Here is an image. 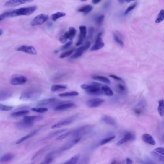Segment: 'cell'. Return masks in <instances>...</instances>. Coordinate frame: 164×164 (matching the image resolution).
<instances>
[{
  "label": "cell",
  "instance_id": "cell-55",
  "mask_svg": "<svg viewBox=\"0 0 164 164\" xmlns=\"http://www.w3.org/2000/svg\"><path fill=\"white\" fill-rule=\"evenodd\" d=\"M93 33H94V29L93 27H90L89 30V35L88 37L91 39L93 37Z\"/></svg>",
  "mask_w": 164,
  "mask_h": 164
},
{
  "label": "cell",
  "instance_id": "cell-16",
  "mask_svg": "<svg viewBox=\"0 0 164 164\" xmlns=\"http://www.w3.org/2000/svg\"><path fill=\"white\" fill-rule=\"evenodd\" d=\"M27 78L25 77L21 76L12 79L11 81V84L13 85H22V84H25V83L27 82Z\"/></svg>",
  "mask_w": 164,
  "mask_h": 164
},
{
  "label": "cell",
  "instance_id": "cell-35",
  "mask_svg": "<svg viewBox=\"0 0 164 164\" xmlns=\"http://www.w3.org/2000/svg\"><path fill=\"white\" fill-rule=\"evenodd\" d=\"M67 89V87L63 85H59V84H55L52 86L51 88V90L52 92H56L57 90H65Z\"/></svg>",
  "mask_w": 164,
  "mask_h": 164
},
{
  "label": "cell",
  "instance_id": "cell-41",
  "mask_svg": "<svg viewBox=\"0 0 164 164\" xmlns=\"http://www.w3.org/2000/svg\"><path fill=\"white\" fill-rule=\"evenodd\" d=\"M164 18V11L161 10L159 12V14L157 18L155 20L156 23H160L162 21H163Z\"/></svg>",
  "mask_w": 164,
  "mask_h": 164
},
{
  "label": "cell",
  "instance_id": "cell-47",
  "mask_svg": "<svg viewBox=\"0 0 164 164\" xmlns=\"http://www.w3.org/2000/svg\"><path fill=\"white\" fill-rule=\"evenodd\" d=\"M47 147H43V148H41V149L38 151L37 152H36V154L33 155V158H32V160H34L38 156H39V155H40L41 154H43V152H45V150L47 149Z\"/></svg>",
  "mask_w": 164,
  "mask_h": 164
},
{
  "label": "cell",
  "instance_id": "cell-18",
  "mask_svg": "<svg viewBox=\"0 0 164 164\" xmlns=\"http://www.w3.org/2000/svg\"><path fill=\"white\" fill-rule=\"evenodd\" d=\"M142 139L144 142L151 145H155L156 144L155 140L153 138V137L151 135L147 133H145L142 135Z\"/></svg>",
  "mask_w": 164,
  "mask_h": 164
},
{
  "label": "cell",
  "instance_id": "cell-53",
  "mask_svg": "<svg viewBox=\"0 0 164 164\" xmlns=\"http://www.w3.org/2000/svg\"><path fill=\"white\" fill-rule=\"evenodd\" d=\"M72 41H70L67 42V43H66L65 45H64L62 47L61 50H65L67 48H69V47L70 46V45L72 44Z\"/></svg>",
  "mask_w": 164,
  "mask_h": 164
},
{
  "label": "cell",
  "instance_id": "cell-29",
  "mask_svg": "<svg viewBox=\"0 0 164 164\" xmlns=\"http://www.w3.org/2000/svg\"><path fill=\"white\" fill-rule=\"evenodd\" d=\"M79 95L78 92L76 91H72V92H66L64 93H60L58 95L59 97H73V96H77Z\"/></svg>",
  "mask_w": 164,
  "mask_h": 164
},
{
  "label": "cell",
  "instance_id": "cell-31",
  "mask_svg": "<svg viewBox=\"0 0 164 164\" xmlns=\"http://www.w3.org/2000/svg\"><path fill=\"white\" fill-rule=\"evenodd\" d=\"M14 157V155L12 154H7L0 158V162H6L9 161Z\"/></svg>",
  "mask_w": 164,
  "mask_h": 164
},
{
  "label": "cell",
  "instance_id": "cell-61",
  "mask_svg": "<svg viewBox=\"0 0 164 164\" xmlns=\"http://www.w3.org/2000/svg\"><path fill=\"white\" fill-rule=\"evenodd\" d=\"M81 1H87V0H81Z\"/></svg>",
  "mask_w": 164,
  "mask_h": 164
},
{
  "label": "cell",
  "instance_id": "cell-26",
  "mask_svg": "<svg viewBox=\"0 0 164 164\" xmlns=\"http://www.w3.org/2000/svg\"><path fill=\"white\" fill-rule=\"evenodd\" d=\"M93 9V7L92 5H85L84 7H82L78 10V11L84 14L85 15L88 14L90 11H92Z\"/></svg>",
  "mask_w": 164,
  "mask_h": 164
},
{
  "label": "cell",
  "instance_id": "cell-50",
  "mask_svg": "<svg viewBox=\"0 0 164 164\" xmlns=\"http://www.w3.org/2000/svg\"><path fill=\"white\" fill-rule=\"evenodd\" d=\"M67 40L68 39H67V38L66 37L65 35H61L59 38V41L62 43H66L67 41Z\"/></svg>",
  "mask_w": 164,
  "mask_h": 164
},
{
  "label": "cell",
  "instance_id": "cell-27",
  "mask_svg": "<svg viewBox=\"0 0 164 164\" xmlns=\"http://www.w3.org/2000/svg\"><path fill=\"white\" fill-rule=\"evenodd\" d=\"M37 133V131H34L32 132L31 133H29V134H27V135L25 136L24 137H22L20 139H18V141H17L16 142V144H21L22 142H23L24 141H26L27 139H29L30 138L33 137L34 135H35Z\"/></svg>",
  "mask_w": 164,
  "mask_h": 164
},
{
  "label": "cell",
  "instance_id": "cell-14",
  "mask_svg": "<svg viewBox=\"0 0 164 164\" xmlns=\"http://www.w3.org/2000/svg\"><path fill=\"white\" fill-rule=\"evenodd\" d=\"M80 30V36L79 37V40L77 43L76 45L77 46L82 45L84 40L86 36L87 29L86 26H81L79 27Z\"/></svg>",
  "mask_w": 164,
  "mask_h": 164
},
{
  "label": "cell",
  "instance_id": "cell-37",
  "mask_svg": "<svg viewBox=\"0 0 164 164\" xmlns=\"http://www.w3.org/2000/svg\"><path fill=\"white\" fill-rule=\"evenodd\" d=\"M66 130H67L66 129H61V130H59V131H56L54 132L53 133H51L49 135H48V136L45 138V139H50L52 138L56 137V136L58 135H59L61 134V133H63L64 132L66 131Z\"/></svg>",
  "mask_w": 164,
  "mask_h": 164
},
{
  "label": "cell",
  "instance_id": "cell-58",
  "mask_svg": "<svg viewBox=\"0 0 164 164\" xmlns=\"http://www.w3.org/2000/svg\"><path fill=\"white\" fill-rule=\"evenodd\" d=\"M120 4H123L125 1L126 0H118Z\"/></svg>",
  "mask_w": 164,
  "mask_h": 164
},
{
  "label": "cell",
  "instance_id": "cell-52",
  "mask_svg": "<svg viewBox=\"0 0 164 164\" xmlns=\"http://www.w3.org/2000/svg\"><path fill=\"white\" fill-rule=\"evenodd\" d=\"M111 4V0H107V1L105 2V4H103V7L105 9H107L109 8L110 5Z\"/></svg>",
  "mask_w": 164,
  "mask_h": 164
},
{
  "label": "cell",
  "instance_id": "cell-24",
  "mask_svg": "<svg viewBox=\"0 0 164 164\" xmlns=\"http://www.w3.org/2000/svg\"><path fill=\"white\" fill-rule=\"evenodd\" d=\"M116 92L120 95H125L127 93V89L125 86L122 84H118L116 86Z\"/></svg>",
  "mask_w": 164,
  "mask_h": 164
},
{
  "label": "cell",
  "instance_id": "cell-15",
  "mask_svg": "<svg viewBox=\"0 0 164 164\" xmlns=\"http://www.w3.org/2000/svg\"><path fill=\"white\" fill-rule=\"evenodd\" d=\"M76 106L75 104L72 103H62L58 105L54 108V110L56 111H63V110H67L69 109L72 108L73 107Z\"/></svg>",
  "mask_w": 164,
  "mask_h": 164
},
{
  "label": "cell",
  "instance_id": "cell-8",
  "mask_svg": "<svg viewBox=\"0 0 164 164\" xmlns=\"http://www.w3.org/2000/svg\"><path fill=\"white\" fill-rule=\"evenodd\" d=\"M33 1L34 0H8L5 3V5L8 7H16Z\"/></svg>",
  "mask_w": 164,
  "mask_h": 164
},
{
  "label": "cell",
  "instance_id": "cell-48",
  "mask_svg": "<svg viewBox=\"0 0 164 164\" xmlns=\"http://www.w3.org/2000/svg\"><path fill=\"white\" fill-rule=\"evenodd\" d=\"M9 15H10V12H5L2 14H0V21L4 20L6 18L9 17Z\"/></svg>",
  "mask_w": 164,
  "mask_h": 164
},
{
  "label": "cell",
  "instance_id": "cell-44",
  "mask_svg": "<svg viewBox=\"0 0 164 164\" xmlns=\"http://www.w3.org/2000/svg\"><path fill=\"white\" fill-rule=\"evenodd\" d=\"M115 136H113L108 137L107 138L104 139H103L102 141H101L100 144H101V145H103L107 144L108 142H110V141L115 139Z\"/></svg>",
  "mask_w": 164,
  "mask_h": 164
},
{
  "label": "cell",
  "instance_id": "cell-20",
  "mask_svg": "<svg viewBox=\"0 0 164 164\" xmlns=\"http://www.w3.org/2000/svg\"><path fill=\"white\" fill-rule=\"evenodd\" d=\"M85 92L88 95H100L104 94L101 88L98 87H96L92 89L86 90Z\"/></svg>",
  "mask_w": 164,
  "mask_h": 164
},
{
  "label": "cell",
  "instance_id": "cell-23",
  "mask_svg": "<svg viewBox=\"0 0 164 164\" xmlns=\"http://www.w3.org/2000/svg\"><path fill=\"white\" fill-rule=\"evenodd\" d=\"M76 34V30H75L74 27H70L69 31L65 33L64 35L66 36V37L67 38V39L71 40L74 38Z\"/></svg>",
  "mask_w": 164,
  "mask_h": 164
},
{
  "label": "cell",
  "instance_id": "cell-11",
  "mask_svg": "<svg viewBox=\"0 0 164 164\" xmlns=\"http://www.w3.org/2000/svg\"><path fill=\"white\" fill-rule=\"evenodd\" d=\"M58 99L56 98L46 99L40 101L37 104L38 106H45L50 105H57L58 104Z\"/></svg>",
  "mask_w": 164,
  "mask_h": 164
},
{
  "label": "cell",
  "instance_id": "cell-46",
  "mask_svg": "<svg viewBox=\"0 0 164 164\" xmlns=\"http://www.w3.org/2000/svg\"><path fill=\"white\" fill-rule=\"evenodd\" d=\"M53 159V154L51 153V154L48 155L46 157L45 160H44V162L43 163L49 164V163H50L51 162H52Z\"/></svg>",
  "mask_w": 164,
  "mask_h": 164
},
{
  "label": "cell",
  "instance_id": "cell-54",
  "mask_svg": "<svg viewBox=\"0 0 164 164\" xmlns=\"http://www.w3.org/2000/svg\"><path fill=\"white\" fill-rule=\"evenodd\" d=\"M111 78L114 79L116 80H117V81H119V82H123V79H121V78H120L119 77L117 76H116V75H110L109 76Z\"/></svg>",
  "mask_w": 164,
  "mask_h": 164
},
{
  "label": "cell",
  "instance_id": "cell-43",
  "mask_svg": "<svg viewBox=\"0 0 164 164\" xmlns=\"http://www.w3.org/2000/svg\"><path fill=\"white\" fill-rule=\"evenodd\" d=\"M105 18V16L103 15H100V16H98V17L96 18L95 20L96 24L98 26H100L102 25L103 22V20Z\"/></svg>",
  "mask_w": 164,
  "mask_h": 164
},
{
  "label": "cell",
  "instance_id": "cell-38",
  "mask_svg": "<svg viewBox=\"0 0 164 164\" xmlns=\"http://www.w3.org/2000/svg\"><path fill=\"white\" fill-rule=\"evenodd\" d=\"M164 100H162L159 102V105L158 107V111L160 116L163 117L164 116Z\"/></svg>",
  "mask_w": 164,
  "mask_h": 164
},
{
  "label": "cell",
  "instance_id": "cell-10",
  "mask_svg": "<svg viewBox=\"0 0 164 164\" xmlns=\"http://www.w3.org/2000/svg\"><path fill=\"white\" fill-rule=\"evenodd\" d=\"M104 102L105 101L101 98H93L87 101L86 105L90 108H95L102 105Z\"/></svg>",
  "mask_w": 164,
  "mask_h": 164
},
{
  "label": "cell",
  "instance_id": "cell-12",
  "mask_svg": "<svg viewBox=\"0 0 164 164\" xmlns=\"http://www.w3.org/2000/svg\"><path fill=\"white\" fill-rule=\"evenodd\" d=\"M101 35H102V33H100L98 34L95 44L91 47L90 51H93L98 50L102 49L104 46L105 43L103 41L102 39L101 38Z\"/></svg>",
  "mask_w": 164,
  "mask_h": 164
},
{
  "label": "cell",
  "instance_id": "cell-9",
  "mask_svg": "<svg viewBox=\"0 0 164 164\" xmlns=\"http://www.w3.org/2000/svg\"><path fill=\"white\" fill-rule=\"evenodd\" d=\"M90 46V42H87L86 43L85 45L79 47L77 49L76 53H74L71 57V59H76V58L80 57L82 55L83 53H84L85 51L88 49Z\"/></svg>",
  "mask_w": 164,
  "mask_h": 164
},
{
  "label": "cell",
  "instance_id": "cell-59",
  "mask_svg": "<svg viewBox=\"0 0 164 164\" xmlns=\"http://www.w3.org/2000/svg\"><path fill=\"white\" fill-rule=\"evenodd\" d=\"M134 1V0H126L125 1L127 3H129L131 2V1Z\"/></svg>",
  "mask_w": 164,
  "mask_h": 164
},
{
  "label": "cell",
  "instance_id": "cell-3",
  "mask_svg": "<svg viewBox=\"0 0 164 164\" xmlns=\"http://www.w3.org/2000/svg\"><path fill=\"white\" fill-rule=\"evenodd\" d=\"M48 19H49V17L48 15L42 14L38 15L34 17L30 22V24L32 26L43 25L48 20Z\"/></svg>",
  "mask_w": 164,
  "mask_h": 164
},
{
  "label": "cell",
  "instance_id": "cell-42",
  "mask_svg": "<svg viewBox=\"0 0 164 164\" xmlns=\"http://www.w3.org/2000/svg\"><path fill=\"white\" fill-rule=\"evenodd\" d=\"M13 108V106H8V105H2L0 103V111H8L12 110Z\"/></svg>",
  "mask_w": 164,
  "mask_h": 164
},
{
  "label": "cell",
  "instance_id": "cell-21",
  "mask_svg": "<svg viewBox=\"0 0 164 164\" xmlns=\"http://www.w3.org/2000/svg\"><path fill=\"white\" fill-rule=\"evenodd\" d=\"M12 96V93L8 90H0V101L8 99Z\"/></svg>",
  "mask_w": 164,
  "mask_h": 164
},
{
  "label": "cell",
  "instance_id": "cell-34",
  "mask_svg": "<svg viewBox=\"0 0 164 164\" xmlns=\"http://www.w3.org/2000/svg\"><path fill=\"white\" fill-rule=\"evenodd\" d=\"M80 154H78L76 155H74L73 157L71 158L70 159L67 160V161L64 163L65 164H76L79 161V158H80Z\"/></svg>",
  "mask_w": 164,
  "mask_h": 164
},
{
  "label": "cell",
  "instance_id": "cell-36",
  "mask_svg": "<svg viewBox=\"0 0 164 164\" xmlns=\"http://www.w3.org/2000/svg\"><path fill=\"white\" fill-rule=\"evenodd\" d=\"M66 14L63 12H58L53 14L51 16V19L54 21L57 20L59 18H61L62 17H65Z\"/></svg>",
  "mask_w": 164,
  "mask_h": 164
},
{
  "label": "cell",
  "instance_id": "cell-2",
  "mask_svg": "<svg viewBox=\"0 0 164 164\" xmlns=\"http://www.w3.org/2000/svg\"><path fill=\"white\" fill-rule=\"evenodd\" d=\"M41 92L39 91L25 92L22 93L20 97V100L22 101H35L40 98Z\"/></svg>",
  "mask_w": 164,
  "mask_h": 164
},
{
  "label": "cell",
  "instance_id": "cell-49",
  "mask_svg": "<svg viewBox=\"0 0 164 164\" xmlns=\"http://www.w3.org/2000/svg\"><path fill=\"white\" fill-rule=\"evenodd\" d=\"M136 5H137V4L135 3L134 4H132V5H131V6H129V7L127 8V10L125 11V14H128V13H129V12H131V11L134 9L135 7H136Z\"/></svg>",
  "mask_w": 164,
  "mask_h": 164
},
{
  "label": "cell",
  "instance_id": "cell-13",
  "mask_svg": "<svg viewBox=\"0 0 164 164\" xmlns=\"http://www.w3.org/2000/svg\"><path fill=\"white\" fill-rule=\"evenodd\" d=\"M135 138V135L134 133L132 132H128L125 134L123 139H120V141L117 142L116 144L117 145H120L125 142H128L129 141H134Z\"/></svg>",
  "mask_w": 164,
  "mask_h": 164
},
{
  "label": "cell",
  "instance_id": "cell-57",
  "mask_svg": "<svg viewBox=\"0 0 164 164\" xmlns=\"http://www.w3.org/2000/svg\"><path fill=\"white\" fill-rule=\"evenodd\" d=\"M126 163L127 164H131L133 163L132 161V160H131V159H129V158H127L126 159Z\"/></svg>",
  "mask_w": 164,
  "mask_h": 164
},
{
  "label": "cell",
  "instance_id": "cell-19",
  "mask_svg": "<svg viewBox=\"0 0 164 164\" xmlns=\"http://www.w3.org/2000/svg\"><path fill=\"white\" fill-rule=\"evenodd\" d=\"M43 118V117L41 116H25L23 120L30 123L34 124L35 122L40 121Z\"/></svg>",
  "mask_w": 164,
  "mask_h": 164
},
{
  "label": "cell",
  "instance_id": "cell-25",
  "mask_svg": "<svg viewBox=\"0 0 164 164\" xmlns=\"http://www.w3.org/2000/svg\"><path fill=\"white\" fill-rule=\"evenodd\" d=\"M33 124L30 123L29 122L22 120L21 121L17 123V125L20 129H26V128H29L32 127Z\"/></svg>",
  "mask_w": 164,
  "mask_h": 164
},
{
  "label": "cell",
  "instance_id": "cell-17",
  "mask_svg": "<svg viewBox=\"0 0 164 164\" xmlns=\"http://www.w3.org/2000/svg\"><path fill=\"white\" fill-rule=\"evenodd\" d=\"M101 120L104 123L112 126H116L117 125L116 121L114 118L107 115H103L101 117Z\"/></svg>",
  "mask_w": 164,
  "mask_h": 164
},
{
  "label": "cell",
  "instance_id": "cell-30",
  "mask_svg": "<svg viewBox=\"0 0 164 164\" xmlns=\"http://www.w3.org/2000/svg\"><path fill=\"white\" fill-rule=\"evenodd\" d=\"M30 113V111L28 110H23L18 111L16 112L13 113L11 114V116L13 117H20V116H24L27 115Z\"/></svg>",
  "mask_w": 164,
  "mask_h": 164
},
{
  "label": "cell",
  "instance_id": "cell-5",
  "mask_svg": "<svg viewBox=\"0 0 164 164\" xmlns=\"http://www.w3.org/2000/svg\"><path fill=\"white\" fill-rule=\"evenodd\" d=\"M77 118V115H74L73 116H70L69 118H67L64 120L54 124L53 126H52V129H57V128H61L65 126L68 125L75 121Z\"/></svg>",
  "mask_w": 164,
  "mask_h": 164
},
{
  "label": "cell",
  "instance_id": "cell-28",
  "mask_svg": "<svg viewBox=\"0 0 164 164\" xmlns=\"http://www.w3.org/2000/svg\"><path fill=\"white\" fill-rule=\"evenodd\" d=\"M92 79L95 80L100 81V82H103L107 84H110L111 82L108 78L105 77L100 76H95L92 77Z\"/></svg>",
  "mask_w": 164,
  "mask_h": 164
},
{
  "label": "cell",
  "instance_id": "cell-4",
  "mask_svg": "<svg viewBox=\"0 0 164 164\" xmlns=\"http://www.w3.org/2000/svg\"><path fill=\"white\" fill-rule=\"evenodd\" d=\"M91 129V126L89 125L84 126L80 128L73 130L72 136L76 138L80 137L81 136L86 134L87 133L89 132Z\"/></svg>",
  "mask_w": 164,
  "mask_h": 164
},
{
  "label": "cell",
  "instance_id": "cell-51",
  "mask_svg": "<svg viewBox=\"0 0 164 164\" xmlns=\"http://www.w3.org/2000/svg\"><path fill=\"white\" fill-rule=\"evenodd\" d=\"M154 151H155V152H157V153L160 154V155H164V148H163V147L157 148L155 149Z\"/></svg>",
  "mask_w": 164,
  "mask_h": 164
},
{
  "label": "cell",
  "instance_id": "cell-7",
  "mask_svg": "<svg viewBox=\"0 0 164 164\" xmlns=\"http://www.w3.org/2000/svg\"><path fill=\"white\" fill-rule=\"evenodd\" d=\"M17 51L23 52L30 55H36L37 54V52L36 49L33 46L29 45H22L21 46L18 47Z\"/></svg>",
  "mask_w": 164,
  "mask_h": 164
},
{
  "label": "cell",
  "instance_id": "cell-33",
  "mask_svg": "<svg viewBox=\"0 0 164 164\" xmlns=\"http://www.w3.org/2000/svg\"><path fill=\"white\" fill-rule=\"evenodd\" d=\"M151 154L155 160H157L158 161L162 162V163H164V155H161L158 154L157 152H155V151L152 152H151Z\"/></svg>",
  "mask_w": 164,
  "mask_h": 164
},
{
  "label": "cell",
  "instance_id": "cell-39",
  "mask_svg": "<svg viewBox=\"0 0 164 164\" xmlns=\"http://www.w3.org/2000/svg\"><path fill=\"white\" fill-rule=\"evenodd\" d=\"M72 134L73 130H71V131H69V132H67L64 133L63 134H62L61 135L58 136L57 138H56V139L57 140H62V139L66 138L67 137L72 136Z\"/></svg>",
  "mask_w": 164,
  "mask_h": 164
},
{
  "label": "cell",
  "instance_id": "cell-32",
  "mask_svg": "<svg viewBox=\"0 0 164 164\" xmlns=\"http://www.w3.org/2000/svg\"><path fill=\"white\" fill-rule=\"evenodd\" d=\"M101 89L103 92V93L108 96H112L113 95L112 90L107 86H102Z\"/></svg>",
  "mask_w": 164,
  "mask_h": 164
},
{
  "label": "cell",
  "instance_id": "cell-56",
  "mask_svg": "<svg viewBox=\"0 0 164 164\" xmlns=\"http://www.w3.org/2000/svg\"><path fill=\"white\" fill-rule=\"evenodd\" d=\"M102 0H92V3H93V4H98Z\"/></svg>",
  "mask_w": 164,
  "mask_h": 164
},
{
  "label": "cell",
  "instance_id": "cell-40",
  "mask_svg": "<svg viewBox=\"0 0 164 164\" xmlns=\"http://www.w3.org/2000/svg\"><path fill=\"white\" fill-rule=\"evenodd\" d=\"M31 110L36 112L43 113L46 112L47 111H48V109L45 107H33L31 108Z\"/></svg>",
  "mask_w": 164,
  "mask_h": 164
},
{
  "label": "cell",
  "instance_id": "cell-1",
  "mask_svg": "<svg viewBox=\"0 0 164 164\" xmlns=\"http://www.w3.org/2000/svg\"><path fill=\"white\" fill-rule=\"evenodd\" d=\"M37 8L36 6H32L16 9L12 12H10L9 17L17 16H30L36 10Z\"/></svg>",
  "mask_w": 164,
  "mask_h": 164
},
{
  "label": "cell",
  "instance_id": "cell-22",
  "mask_svg": "<svg viewBox=\"0 0 164 164\" xmlns=\"http://www.w3.org/2000/svg\"><path fill=\"white\" fill-rule=\"evenodd\" d=\"M114 37V40L118 44H119L121 47H123L124 45V43H123V40L122 39L121 34L118 31L115 32L113 35Z\"/></svg>",
  "mask_w": 164,
  "mask_h": 164
},
{
  "label": "cell",
  "instance_id": "cell-60",
  "mask_svg": "<svg viewBox=\"0 0 164 164\" xmlns=\"http://www.w3.org/2000/svg\"><path fill=\"white\" fill-rule=\"evenodd\" d=\"M3 33V30L1 29H0V36L2 35Z\"/></svg>",
  "mask_w": 164,
  "mask_h": 164
},
{
  "label": "cell",
  "instance_id": "cell-45",
  "mask_svg": "<svg viewBox=\"0 0 164 164\" xmlns=\"http://www.w3.org/2000/svg\"><path fill=\"white\" fill-rule=\"evenodd\" d=\"M73 52H74L73 50H70L68 51L67 52H65L64 53H62L61 56H60V58H64L69 57L72 54Z\"/></svg>",
  "mask_w": 164,
  "mask_h": 164
},
{
  "label": "cell",
  "instance_id": "cell-6",
  "mask_svg": "<svg viewBox=\"0 0 164 164\" xmlns=\"http://www.w3.org/2000/svg\"><path fill=\"white\" fill-rule=\"evenodd\" d=\"M80 137L76 138L75 139H73L72 141H70L69 142L66 143L63 146H62L61 147L56 150V152H62L65 151L66 150H69V149L73 147L75 145L78 144V142L80 141Z\"/></svg>",
  "mask_w": 164,
  "mask_h": 164
}]
</instances>
